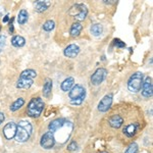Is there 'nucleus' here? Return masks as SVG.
<instances>
[{
  "label": "nucleus",
  "mask_w": 153,
  "mask_h": 153,
  "mask_svg": "<svg viewBox=\"0 0 153 153\" xmlns=\"http://www.w3.org/2000/svg\"><path fill=\"white\" fill-rule=\"evenodd\" d=\"M142 95L145 98H151L153 94V85H152V78L151 76H146L143 80L142 84Z\"/></svg>",
  "instance_id": "6e6552de"
},
{
  "label": "nucleus",
  "mask_w": 153,
  "mask_h": 153,
  "mask_svg": "<svg viewBox=\"0 0 153 153\" xmlns=\"http://www.w3.org/2000/svg\"><path fill=\"white\" fill-rule=\"evenodd\" d=\"M32 132H33V127L31 123L27 120H21L19 125H16V133L14 139L19 143L27 142L31 137Z\"/></svg>",
  "instance_id": "f257e3e1"
},
{
  "label": "nucleus",
  "mask_w": 153,
  "mask_h": 153,
  "mask_svg": "<svg viewBox=\"0 0 153 153\" xmlns=\"http://www.w3.org/2000/svg\"><path fill=\"white\" fill-rule=\"evenodd\" d=\"M68 97L71 99V104L73 105H81L85 100L86 97V89L84 86L76 84L68 92Z\"/></svg>",
  "instance_id": "20e7f679"
},
{
  "label": "nucleus",
  "mask_w": 153,
  "mask_h": 153,
  "mask_svg": "<svg viewBox=\"0 0 153 153\" xmlns=\"http://www.w3.org/2000/svg\"><path fill=\"white\" fill-rule=\"evenodd\" d=\"M4 12V6L0 5V16H2V14H3Z\"/></svg>",
  "instance_id": "2f4dec72"
},
{
  "label": "nucleus",
  "mask_w": 153,
  "mask_h": 153,
  "mask_svg": "<svg viewBox=\"0 0 153 153\" xmlns=\"http://www.w3.org/2000/svg\"><path fill=\"white\" fill-rule=\"evenodd\" d=\"M143 80H144V76L142 73L137 71V73L133 74L130 76L129 81H128V89L130 92L132 93H138L139 91H141Z\"/></svg>",
  "instance_id": "39448f33"
},
{
  "label": "nucleus",
  "mask_w": 153,
  "mask_h": 153,
  "mask_svg": "<svg viewBox=\"0 0 153 153\" xmlns=\"http://www.w3.org/2000/svg\"><path fill=\"white\" fill-rule=\"evenodd\" d=\"M66 123L68 122H66L65 118H62V117L56 118V120H52V122L49 124V126H48L49 132H52L54 134V132H57L58 130L62 129V128L66 125Z\"/></svg>",
  "instance_id": "9b49d317"
},
{
  "label": "nucleus",
  "mask_w": 153,
  "mask_h": 153,
  "mask_svg": "<svg viewBox=\"0 0 153 153\" xmlns=\"http://www.w3.org/2000/svg\"><path fill=\"white\" fill-rule=\"evenodd\" d=\"M51 91H52V80L47 78L45 80V83L43 85V89H42V93L43 96L46 98H49L51 95Z\"/></svg>",
  "instance_id": "2eb2a0df"
},
{
  "label": "nucleus",
  "mask_w": 153,
  "mask_h": 153,
  "mask_svg": "<svg viewBox=\"0 0 153 153\" xmlns=\"http://www.w3.org/2000/svg\"><path fill=\"white\" fill-rule=\"evenodd\" d=\"M9 19H10V18H9V14H6V16L3 18V23H7Z\"/></svg>",
  "instance_id": "c756f323"
},
{
  "label": "nucleus",
  "mask_w": 153,
  "mask_h": 153,
  "mask_svg": "<svg viewBox=\"0 0 153 153\" xmlns=\"http://www.w3.org/2000/svg\"><path fill=\"white\" fill-rule=\"evenodd\" d=\"M74 85H75V79H74L73 76H68V78H66L65 80L61 83L60 88L63 92H68V91H70L71 89L74 87Z\"/></svg>",
  "instance_id": "a211bd4d"
},
{
  "label": "nucleus",
  "mask_w": 153,
  "mask_h": 153,
  "mask_svg": "<svg viewBox=\"0 0 153 153\" xmlns=\"http://www.w3.org/2000/svg\"><path fill=\"white\" fill-rule=\"evenodd\" d=\"M113 42H114V45L117 46V47H125L126 46V44L123 41H120V39H114Z\"/></svg>",
  "instance_id": "cd10ccee"
},
{
  "label": "nucleus",
  "mask_w": 153,
  "mask_h": 153,
  "mask_svg": "<svg viewBox=\"0 0 153 153\" xmlns=\"http://www.w3.org/2000/svg\"><path fill=\"white\" fill-rule=\"evenodd\" d=\"M4 120H5V117H4V113H3V112H0V125H1L2 123L4 122Z\"/></svg>",
  "instance_id": "c85d7f7f"
},
{
  "label": "nucleus",
  "mask_w": 153,
  "mask_h": 153,
  "mask_svg": "<svg viewBox=\"0 0 153 153\" xmlns=\"http://www.w3.org/2000/svg\"><path fill=\"white\" fill-rule=\"evenodd\" d=\"M139 151V147H138V144L135 142H133L132 144H130L128 146L127 150L125 151V153H138Z\"/></svg>",
  "instance_id": "393cba45"
},
{
  "label": "nucleus",
  "mask_w": 153,
  "mask_h": 153,
  "mask_svg": "<svg viewBox=\"0 0 153 153\" xmlns=\"http://www.w3.org/2000/svg\"><path fill=\"white\" fill-rule=\"evenodd\" d=\"M54 28H55V23L52 19H48L43 24V30L46 32H51Z\"/></svg>",
  "instance_id": "b1692460"
},
{
  "label": "nucleus",
  "mask_w": 153,
  "mask_h": 153,
  "mask_svg": "<svg viewBox=\"0 0 153 153\" xmlns=\"http://www.w3.org/2000/svg\"><path fill=\"white\" fill-rule=\"evenodd\" d=\"M29 19V13L26 9H22L21 11L19 12V16H18V23L19 25H25L28 22Z\"/></svg>",
  "instance_id": "4be33fe9"
},
{
  "label": "nucleus",
  "mask_w": 153,
  "mask_h": 153,
  "mask_svg": "<svg viewBox=\"0 0 153 153\" xmlns=\"http://www.w3.org/2000/svg\"><path fill=\"white\" fill-rule=\"evenodd\" d=\"M83 30V26L81 25V23H78V22H76V23H74L71 25V30H70V34L71 37H74V38H76V37H79L81 34V32H82Z\"/></svg>",
  "instance_id": "6ab92c4d"
},
{
  "label": "nucleus",
  "mask_w": 153,
  "mask_h": 153,
  "mask_svg": "<svg viewBox=\"0 0 153 153\" xmlns=\"http://www.w3.org/2000/svg\"><path fill=\"white\" fill-rule=\"evenodd\" d=\"M90 32L93 36H100L101 34L103 33V26L100 24H94L91 26L90 28Z\"/></svg>",
  "instance_id": "412c9836"
},
{
  "label": "nucleus",
  "mask_w": 153,
  "mask_h": 153,
  "mask_svg": "<svg viewBox=\"0 0 153 153\" xmlns=\"http://www.w3.org/2000/svg\"><path fill=\"white\" fill-rule=\"evenodd\" d=\"M6 45V37L4 35H0V52L4 50Z\"/></svg>",
  "instance_id": "a878e982"
},
{
  "label": "nucleus",
  "mask_w": 153,
  "mask_h": 153,
  "mask_svg": "<svg viewBox=\"0 0 153 153\" xmlns=\"http://www.w3.org/2000/svg\"><path fill=\"white\" fill-rule=\"evenodd\" d=\"M24 104H25V99H24V98H22V97H19L10 105L9 109H10L11 111H16V110H19L21 107H23Z\"/></svg>",
  "instance_id": "5701e85b"
},
{
  "label": "nucleus",
  "mask_w": 153,
  "mask_h": 153,
  "mask_svg": "<svg viewBox=\"0 0 153 153\" xmlns=\"http://www.w3.org/2000/svg\"><path fill=\"white\" fill-rule=\"evenodd\" d=\"M99 153H108L107 151H101V152H99Z\"/></svg>",
  "instance_id": "473e14b6"
},
{
  "label": "nucleus",
  "mask_w": 153,
  "mask_h": 153,
  "mask_svg": "<svg viewBox=\"0 0 153 153\" xmlns=\"http://www.w3.org/2000/svg\"><path fill=\"white\" fill-rule=\"evenodd\" d=\"M51 5V2L46 0V1H41V0H38V1L35 2V10L37 12H44L48 9V7Z\"/></svg>",
  "instance_id": "dca6fc26"
},
{
  "label": "nucleus",
  "mask_w": 153,
  "mask_h": 153,
  "mask_svg": "<svg viewBox=\"0 0 153 153\" xmlns=\"http://www.w3.org/2000/svg\"><path fill=\"white\" fill-rule=\"evenodd\" d=\"M16 133V124L14 122H9L3 128V135L7 140H11L14 138Z\"/></svg>",
  "instance_id": "9d476101"
},
{
  "label": "nucleus",
  "mask_w": 153,
  "mask_h": 153,
  "mask_svg": "<svg viewBox=\"0 0 153 153\" xmlns=\"http://www.w3.org/2000/svg\"><path fill=\"white\" fill-rule=\"evenodd\" d=\"M139 128H140V125L138 124V123H134V124H130V125L126 126L123 132H124V134L127 136V137L131 138L136 135V133H137Z\"/></svg>",
  "instance_id": "ddd939ff"
},
{
  "label": "nucleus",
  "mask_w": 153,
  "mask_h": 153,
  "mask_svg": "<svg viewBox=\"0 0 153 153\" xmlns=\"http://www.w3.org/2000/svg\"><path fill=\"white\" fill-rule=\"evenodd\" d=\"M40 145L44 149H51V148H53L54 145H55V137H54L53 133L47 132L42 136L40 140Z\"/></svg>",
  "instance_id": "0eeeda50"
},
{
  "label": "nucleus",
  "mask_w": 153,
  "mask_h": 153,
  "mask_svg": "<svg viewBox=\"0 0 153 153\" xmlns=\"http://www.w3.org/2000/svg\"><path fill=\"white\" fill-rule=\"evenodd\" d=\"M37 76V73L35 70L32 68H28L25 70L21 73L19 78L16 82V88L18 89H23V90H27L30 89L31 86L34 83V79Z\"/></svg>",
  "instance_id": "f03ea898"
},
{
  "label": "nucleus",
  "mask_w": 153,
  "mask_h": 153,
  "mask_svg": "<svg viewBox=\"0 0 153 153\" xmlns=\"http://www.w3.org/2000/svg\"><path fill=\"white\" fill-rule=\"evenodd\" d=\"M87 8L84 4H75V5H73L71 7V9H70V16H74V19L76 18V16H78L79 14L81 13V12H83L85 9Z\"/></svg>",
  "instance_id": "f3484780"
},
{
  "label": "nucleus",
  "mask_w": 153,
  "mask_h": 153,
  "mask_svg": "<svg viewBox=\"0 0 153 153\" xmlns=\"http://www.w3.org/2000/svg\"><path fill=\"white\" fill-rule=\"evenodd\" d=\"M108 124L113 129H120L123 126V124H124V118L120 117V115L114 114L108 120Z\"/></svg>",
  "instance_id": "4468645a"
},
{
  "label": "nucleus",
  "mask_w": 153,
  "mask_h": 153,
  "mask_svg": "<svg viewBox=\"0 0 153 153\" xmlns=\"http://www.w3.org/2000/svg\"><path fill=\"white\" fill-rule=\"evenodd\" d=\"M44 101L41 97H34L30 100L28 106H27V115L30 117H39L44 109Z\"/></svg>",
  "instance_id": "7ed1b4c3"
},
{
  "label": "nucleus",
  "mask_w": 153,
  "mask_h": 153,
  "mask_svg": "<svg viewBox=\"0 0 153 153\" xmlns=\"http://www.w3.org/2000/svg\"><path fill=\"white\" fill-rule=\"evenodd\" d=\"M107 74H108V71L106 68H97V70L94 71V74L92 75V76H91V84L94 86L100 85V84L106 79Z\"/></svg>",
  "instance_id": "423d86ee"
},
{
  "label": "nucleus",
  "mask_w": 153,
  "mask_h": 153,
  "mask_svg": "<svg viewBox=\"0 0 153 153\" xmlns=\"http://www.w3.org/2000/svg\"><path fill=\"white\" fill-rule=\"evenodd\" d=\"M26 44V39L24 38L23 36H19V35H16V36H13L11 39V45L13 47H16V48H21L25 46Z\"/></svg>",
  "instance_id": "aec40b11"
},
{
  "label": "nucleus",
  "mask_w": 153,
  "mask_h": 153,
  "mask_svg": "<svg viewBox=\"0 0 153 153\" xmlns=\"http://www.w3.org/2000/svg\"><path fill=\"white\" fill-rule=\"evenodd\" d=\"M12 21H13V19H11V22L9 23V31H10V33L13 32V25H12Z\"/></svg>",
  "instance_id": "7c9ffc66"
},
{
  "label": "nucleus",
  "mask_w": 153,
  "mask_h": 153,
  "mask_svg": "<svg viewBox=\"0 0 153 153\" xmlns=\"http://www.w3.org/2000/svg\"><path fill=\"white\" fill-rule=\"evenodd\" d=\"M79 53H80V47L76 44H71L63 51V54L68 58H75Z\"/></svg>",
  "instance_id": "f8f14e48"
},
{
  "label": "nucleus",
  "mask_w": 153,
  "mask_h": 153,
  "mask_svg": "<svg viewBox=\"0 0 153 153\" xmlns=\"http://www.w3.org/2000/svg\"><path fill=\"white\" fill-rule=\"evenodd\" d=\"M76 148H78V144H76L75 141H73V142H71L70 144H68V150H70V151H75Z\"/></svg>",
  "instance_id": "bb28decb"
},
{
  "label": "nucleus",
  "mask_w": 153,
  "mask_h": 153,
  "mask_svg": "<svg viewBox=\"0 0 153 153\" xmlns=\"http://www.w3.org/2000/svg\"><path fill=\"white\" fill-rule=\"evenodd\" d=\"M0 30H1V27H0Z\"/></svg>",
  "instance_id": "72a5a7b5"
},
{
  "label": "nucleus",
  "mask_w": 153,
  "mask_h": 153,
  "mask_svg": "<svg viewBox=\"0 0 153 153\" xmlns=\"http://www.w3.org/2000/svg\"><path fill=\"white\" fill-rule=\"evenodd\" d=\"M112 100H113V96L111 93L105 95L102 99L100 100V102L98 103V110L100 112H106L109 110V108L112 105Z\"/></svg>",
  "instance_id": "1a4fd4ad"
}]
</instances>
